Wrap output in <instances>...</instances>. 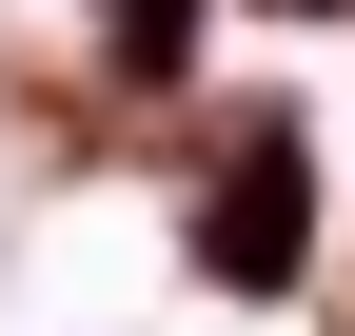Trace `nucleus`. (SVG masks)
Listing matches in <instances>:
<instances>
[{
	"label": "nucleus",
	"mask_w": 355,
	"mask_h": 336,
	"mask_svg": "<svg viewBox=\"0 0 355 336\" xmlns=\"http://www.w3.org/2000/svg\"><path fill=\"white\" fill-rule=\"evenodd\" d=\"M316 20H355V0H316Z\"/></svg>",
	"instance_id": "2"
},
{
	"label": "nucleus",
	"mask_w": 355,
	"mask_h": 336,
	"mask_svg": "<svg viewBox=\"0 0 355 336\" xmlns=\"http://www.w3.org/2000/svg\"><path fill=\"white\" fill-rule=\"evenodd\" d=\"M198 258H217V277H296V119H237V139H217Z\"/></svg>",
	"instance_id": "1"
}]
</instances>
